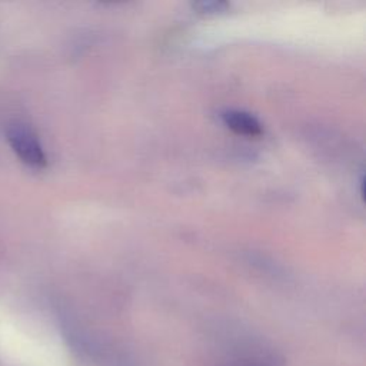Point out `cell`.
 Returning a JSON list of instances; mask_svg holds the SVG:
<instances>
[{
  "label": "cell",
  "instance_id": "1",
  "mask_svg": "<svg viewBox=\"0 0 366 366\" xmlns=\"http://www.w3.org/2000/svg\"><path fill=\"white\" fill-rule=\"evenodd\" d=\"M6 140L16 157L31 169L47 166V156L37 134L24 123L14 122L6 127Z\"/></svg>",
  "mask_w": 366,
  "mask_h": 366
},
{
  "label": "cell",
  "instance_id": "2",
  "mask_svg": "<svg viewBox=\"0 0 366 366\" xmlns=\"http://www.w3.org/2000/svg\"><path fill=\"white\" fill-rule=\"evenodd\" d=\"M285 360L280 355L269 350L252 349L224 355L216 362V366H283Z\"/></svg>",
  "mask_w": 366,
  "mask_h": 366
},
{
  "label": "cell",
  "instance_id": "3",
  "mask_svg": "<svg viewBox=\"0 0 366 366\" xmlns=\"http://www.w3.org/2000/svg\"><path fill=\"white\" fill-rule=\"evenodd\" d=\"M222 120L226 127L237 134L247 137H257L263 133V126L256 116L249 112L229 109L222 112Z\"/></svg>",
  "mask_w": 366,
  "mask_h": 366
},
{
  "label": "cell",
  "instance_id": "4",
  "mask_svg": "<svg viewBox=\"0 0 366 366\" xmlns=\"http://www.w3.org/2000/svg\"><path fill=\"white\" fill-rule=\"evenodd\" d=\"M196 9H199L200 13L216 14L226 11L229 9V4L224 1H200L196 4Z\"/></svg>",
  "mask_w": 366,
  "mask_h": 366
}]
</instances>
